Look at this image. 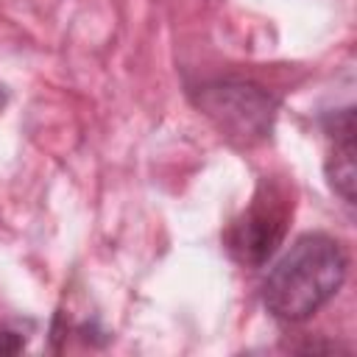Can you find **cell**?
I'll list each match as a JSON object with an SVG mask.
<instances>
[{
    "label": "cell",
    "instance_id": "cell-1",
    "mask_svg": "<svg viewBox=\"0 0 357 357\" xmlns=\"http://www.w3.org/2000/svg\"><path fill=\"white\" fill-rule=\"evenodd\" d=\"M349 271L343 245L321 231L301 234L271 268L262 284V301L279 321H307L335 298Z\"/></svg>",
    "mask_w": 357,
    "mask_h": 357
},
{
    "label": "cell",
    "instance_id": "cell-5",
    "mask_svg": "<svg viewBox=\"0 0 357 357\" xmlns=\"http://www.w3.org/2000/svg\"><path fill=\"white\" fill-rule=\"evenodd\" d=\"M22 349V337L14 332H0V354H11Z\"/></svg>",
    "mask_w": 357,
    "mask_h": 357
},
{
    "label": "cell",
    "instance_id": "cell-6",
    "mask_svg": "<svg viewBox=\"0 0 357 357\" xmlns=\"http://www.w3.org/2000/svg\"><path fill=\"white\" fill-rule=\"evenodd\" d=\"M3 106H6V89L0 86V109H3Z\"/></svg>",
    "mask_w": 357,
    "mask_h": 357
},
{
    "label": "cell",
    "instance_id": "cell-3",
    "mask_svg": "<svg viewBox=\"0 0 357 357\" xmlns=\"http://www.w3.org/2000/svg\"><path fill=\"white\" fill-rule=\"evenodd\" d=\"M290 204L279 190L257 195L254 204L237 218L226 234V248L243 265H262L284 240Z\"/></svg>",
    "mask_w": 357,
    "mask_h": 357
},
{
    "label": "cell",
    "instance_id": "cell-4",
    "mask_svg": "<svg viewBox=\"0 0 357 357\" xmlns=\"http://www.w3.org/2000/svg\"><path fill=\"white\" fill-rule=\"evenodd\" d=\"M329 134V156H326V181L335 195H340L343 204H354V114L351 109L337 112L326 123Z\"/></svg>",
    "mask_w": 357,
    "mask_h": 357
},
{
    "label": "cell",
    "instance_id": "cell-2",
    "mask_svg": "<svg viewBox=\"0 0 357 357\" xmlns=\"http://www.w3.org/2000/svg\"><path fill=\"white\" fill-rule=\"evenodd\" d=\"M195 106L226 139L237 145L262 142L276 120L273 95L248 81H209L198 86Z\"/></svg>",
    "mask_w": 357,
    "mask_h": 357
}]
</instances>
